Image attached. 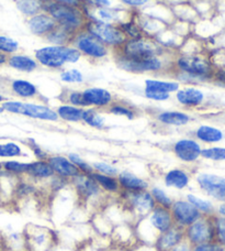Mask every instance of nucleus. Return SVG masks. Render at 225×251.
<instances>
[{
    "label": "nucleus",
    "mask_w": 225,
    "mask_h": 251,
    "mask_svg": "<svg viewBox=\"0 0 225 251\" xmlns=\"http://www.w3.org/2000/svg\"><path fill=\"white\" fill-rule=\"evenodd\" d=\"M39 2L42 10L46 11L55 20L57 25L64 26L75 33L86 26L88 21L86 15L80 12L78 8L63 6L53 0H39Z\"/></svg>",
    "instance_id": "obj_1"
},
{
    "label": "nucleus",
    "mask_w": 225,
    "mask_h": 251,
    "mask_svg": "<svg viewBox=\"0 0 225 251\" xmlns=\"http://www.w3.org/2000/svg\"><path fill=\"white\" fill-rule=\"evenodd\" d=\"M82 53L76 48L66 46L45 47L35 51V59L49 69H60L65 63H77Z\"/></svg>",
    "instance_id": "obj_2"
},
{
    "label": "nucleus",
    "mask_w": 225,
    "mask_h": 251,
    "mask_svg": "<svg viewBox=\"0 0 225 251\" xmlns=\"http://www.w3.org/2000/svg\"><path fill=\"white\" fill-rule=\"evenodd\" d=\"M4 111L8 113L25 116L44 122H57L58 116L55 110H53L44 105L31 104V102H23L18 100L3 101L2 105Z\"/></svg>",
    "instance_id": "obj_3"
},
{
    "label": "nucleus",
    "mask_w": 225,
    "mask_h": 251,
    "mask_svg": "<svg viewBox=\"0 0 225 251\" xmlns=\"http://www.w3.org/2000/svg\"><path fill=\"white\" fill-rule=\"evenodd\" d=\"M119 196L124 207H127L129 212L138 219L147 216L156 207L155 201L148 190L138 192L121 191Z\"/></svg>",
    "instance_id": "obj_4"
},
{
    "label": "nucleus",
    "mask_w": 225,
    "mask_h": 251,
    "mask_svg": "<svg viewBox=\"0 0 225 251\" xmlns=\"http://www.w3.org/2000/svg\"><path fill=\"white\" fill-rule=\"evenodd\" d=\"M85 30L105 46L118 48L122 47L124 42L127 41V38L119 26L112 24H103V22L88 20Z\"/></svg>",
    "instance_id": "obj_5"
},
{
    "label": "nucleus",
    "mask_w": 225,
    "mask_h": 251,
    "mask_svg": "<svg viewBox=\"0 0 225 251\" xmlns=\"http://www.w3.org/2000/svg\"><path fill=\"white\" fill-rule=\"evenodd\" d=\"M121 55L133 60H144L155 57L160 53V47L152 40L144 38L129 39L124 42Z\"/></svg>",
    "instance_id": "obj_6"
},
{
    "label": "nucleus",
    "mask_w": 225,
    "mask_h": 251,
    "mask_svg": "<svg viewBox=\"0 0 225 251\" xmlns=\"http://www.w3.org/2000/svg\"><path fill=\"white\" fill-rule=\"evenodd\" d=\"M214 236V224L211 223L208 218L200 217L191 225L184 228V239L193 246L211 243Z\"/></svg>",
    "instance_id": "obj_7"
},
{
    "label": "nucleus",
    "mask_w": 225,
    "mask_h": 251,
    "mask_svg": "<svg viewBox=\"0 0 225 251\" xmlns=\"http://www.w3.org/2000/svg\"><path fill=\"white\" fill-rule=\"evenodd\" d=\"M141 219H143L144 223H146L147 230L152 231L154 241L157 238V236L161 234V232L167 231L173 226H175L170 209L157 205L147 216Z\"/></svg>",
    "instance_id": "obj_8"
},
{
    "label": "nucleus",
    "mask_w": 225,
    "mask_h": 251,
    "mask_svg": "<svg viewBox=\"0 0 225 251\" xmlns=\"http://www.w3.org/2000/svg\"><path fill=\"white\" fill-rule=\"evenodd\" d=\"M174 219L175 226L187 228L201 217V213L187 200L174 201L172 207L169 208Z\"/></svg>",
    "instance_id": "obj_9"
},
{
    "label": "nucleus",
    "mask_w": 225,
    "mask_h": 251,
    "mask_svg": "<svg viewBox=\"0 0 225 251\" xmlns=\"http://www.w3.org/2000/svg\"><path fill=\"white\" fill-rule=\"evenodd\" d=\"M74 39L76 49L80 53L89 57H92V59H102V57L107 56L108 53H109L107 46L101 43L96 38H93L88 32L76 34Z\"/></svg>",
    "instance_id": "obj_10"
},
{
    "label": "nucleus",
    "mask_w": 225,
    "mask_h": 251,
    "mask_svg": "<svg viewBox=\"0 0 225 251\" xmlns=\"http://www.w3.org/2000/svg\"><path fill=\"white\" fill-rule=\"evenodd\" d=\"M177 67L180 72L192 77H208L211 66L208 61L199 56H181L177 60Z\"/></svg>",
    "instance_id": "obj_11"
},
{
    "label": "nucleus",
    "mask_w": 225,
    "mask_h": 251,
    "mask_svg": "<svg viewBox=\"0 0 225 251\" xmlns=\"http://www.w3.org/2000/svg\"><path fill=\"white\" fill-rule=\"evenodd\" d=\"M70 184L77 193L78 199L85 201L97 199L102 193L100 186L97 184V182L93 180L90 174L79 173L77 176L71 178Z\"/></svg>",
    "instance_id": "obj_12"
},
{
    "label": "nucleus",
    "mask_w": 225,
    "mask_h": 251,
    "mask_svg": "<svg viewBox=\"0 0 225 251\" xmlns=\"http://www.w3.org/2000/svg\"><path fill=\"white\" fill-rule=\"evenodd\" d=\"M198 185L204 193L217 201H225V177L210 173H201L197 176Z\"/></svg>",
    "instance_id": "obj_13"
},
{
    "label": "nucleus",
    "mask_w": 225,
    "mask_h": 251,
    "mask_svg": "<svg viewBox=\"0 0 225 251\" xmlns=\"http://www.w3.org/2000/svg\"><path fill=\"white\" fill-rule=\"evenodd\" d=\"M119 67L121 69L131 72V73H146V72H157L161 70L163 67V63L158 59V57H151V59H144V60H133L128 59V57L120 55L116 59Z\"/></svg>",
    "instance_id": "obj_14"
},
{
    "label": "nucleus",
    "mask_w": 225,
    "mask_h": 251,
    "mask_svg": "<svg viewBox=\"0 0 225 251\" xmlns=\"http://www.w3.org/2000/svg\"><path fill=\"white\" fill-rule=\"evenodd\" d=\"M49 164V167L52 168L54 176L64 180L69 181L75 176H77L80 173L77 167L71 162V161L63 155H53L48 156L46 159Z\"/></svg>",
    "instance_id": "obj_15"
},
{
    "label": "nucleus",
    "mask_w": 225,
    "mask_h": 251,
    "mask_svg": "<svg viewBox=\"0 0 225 251\" xmlns=\"http://www.w3.org/2000/svg\"><path fill=\"white\" fill-rule=\"evenodd\" d=\"M201 147L192 139H181L174 145V153L183 162H195L201 155Z\"/></svg>",
    "instance_id": "obj_16"
},
{
    "label": "nucleus",
    "mask_w": 225,
    "mask_h": 251,
    "mask_svg": "<svg viewBox=\"0 0 225 251\" xmlns=\"http://www.w3.org/2000/svg\"><path fill=\"white\" fill-rule=\"evenodd\" d=\"M182 240H184V229L178 226H173L167 231L157 236L154 246L156 251H170Z\"/></svg>",
    "instance_id": "obj_17"
},
{
    "label": "nucleus",
    "mask_w": 225,
    "mask_h": 251,
    "mask_svg": "<svg viewBox=\"0 0 225 251\" xmlns=\"http://www.w3.org/2000/svg\"><path fill=\"white\" fill-rule=\"evenodd\" d=\"M87 107H94V108H103L112 104L113 95L105 88L90 87L83 92Z\"/></svg>",
    "instance_id": "obj_18"
},
{
    "label": "nucleus",
    "mask_w": 225,
    "mask_h": 251,
    "mask_svg": "<svg viewBox=\"0 0 225 251\" xmlns=\"http://www.w3.org/2000/svg\"><path fill=\"white\" fill-rule=\"evenodd\" d=\"M29 29L37 35H47L56 28L57 24L48 13H39L30 18Z\"/></svg>",
    "instance_id": "obj_19"
},
{
    "label": "nucleus",
    "mask_w": 225,
    "mask_h": 251,
    "mask_svg": "<svg viewBox=\"0 0 225 251\" xmlns=\"http://www.w3.org/2000/svg\"><path fill=\"white\" fill-rule=\"evenodd\" d=\"M119 181L121 191L124 192H138V191H146L150 187L147 181L135 176L132 172L122 171L119 172L116 176Z\"/></svg>",
    "instance_id": "obj_20"
},
{
    "label": "nucleus",
    "mask_w": 225,
    "mask_h": 251,
    "mask_svg": "<svg viewBox=\"0 0 225 251\" xmlns=\"http://www.w3.org/2000/svg\"><path fill=\"white\" fill-rule=\"evenodd\" d=\"M28 243L33 246V248L45 249L51 246L52 243V231L47 228L32 226L28 230Z\"/></svg>",
    "instance_id": "obj_21"
},
{
    "label": "nucleus",
    "mask_w": 225,
    "mask_h": 251,
    "mask_svg": "<svg viewBox=\"0 0 225 251\" xmlns=\"http://www.w3.org/2000/svg\"><path fill=\"white\" fill-rule=\"evenodd\" d=\"M26 176H30L33 180H49L54 177V172L52 168L49 167L47 160H37L29 163Z\"/></svg>",
    "instance_id": "obj_22"
},
{
    "label": "nucleus",
    "mask_w": 225,
    "mask_h": 251,
    "mask_svg": "<svg viewBox=\"0 0 225 251\" xmlns=\"http://www.w3.org/2000/svg\"><path fill=\"white\" fill-rule=\"evenodd\" d=\"M165 185L167 187L176 188V190H183L190 183L189 174L181 169H173L165 174L164 176Z\"/></svg>",
    "instance_id": "obj_23"
},
{
    "label": "nucleus",
    "mask_w": 225,
    "mask_h": 251,
    "mask_svg": "<svg viewBox=\"0 0 225 251\" xmlns=\"http://www.w3.org/2000/svg\"><path fill=\"white\" fill-rule=\"evenodd\" d=\"M176 100L183 106L188 107H196L199 106L204 100L203 93L197 88H184V89H178L176 94Z\"/></svg>",
    "instance_id": "obj_24"
},
{
    "label": "nucleus",
    "mask_w": 225,
    "mask_h": 251,
    "mask_svg": "<svg viewBox=\"0 0 225 251\" xmlns=\"http://www.w3.org/2000/svg\"><path fill=\"white\" fill-rule=\"evenodd\" d=\"M90 176H91L93 180L97 182V184L100 186V188L103 192L109 193V194H118V195L121 193V187L116 176H106V174H101L98 172H92Z\"/></svg>",
    "instance_id": "obj_25"
},
{
    "label": "nucleus",
    "mask_w": 225,
    "mask_h": 251,
    "mask_svg": "<svg viewBox=\"0 0 225 251\" xmlns=\"http://www.w3.org/2000/svg\"><path fill=\"white\" fill-rule=\"evenodd\" d=\"M157 120L167 126H184L190 122V117L182 111H163L157 116Z\"/></svg>",
    "instance_id": "obj_26"
},
{
    "label": "nucleus",
    "mask_w": 225,
    "mask_h": 251,
    "mask_svg": "<svg viewBox=\"0 0 225 251\" xmlns=\"http://www.w3.org/2000/svg\"><path fill=\"white\" fill-rule=\"evenodd\" d=\"M85 108L73 105H62L57 108L56 113L58 118L68 123H79L83 120V113Z\"/></svg>",
    "instance_id": "obj_27"
},
{
    "label": "nucleus",
    "mask_w": 225,
    "mask_h": 251,
    "mask_svg": "<svg viewBox=\"0 0 225 251\" xmlns=\"http://www.w3.org/2000/svg\"><path fill=\"white\" fill-rule=\"evenodd\" d=\"M76 34L77 33L64 28V26L56 25V28L52 32H49L46 35V38L48 41H51L55 46H64L67 42L71 41L76 37Z\"/></svg>",
    "instance_id": "obj_28"
},
{
    "label": "nucleus",
    "mask_w": 225,
    "mask_h": 251,
    "mask_svg": "<svg viewBox=\"0 0 225 251\" xmlns=\"http://www.w3.org/2000/svg\"><path fill=\"white\" fill-rule=\"evenodd\" d=\"M12 92L22 98H32L38 94V88L34 84L24 79H16L11 84Z\"/></svg>",
    "instance_id": "obj_29"
},
{
    "label": "nucleus",
    "mask_w": 225,
    "mask_h": 251,
    "mask_svg": "<svg viewBox=\"0 0 225 251\" xmlns=\"http://www.w3.org/2000/svg\"><path fill=\"white\" fill-rule=\"evenodd\" d=\"M8 63L13 69L21 72H26V73L33 72L38 67L37 61L26 55H13L9 57Z\"/></svg>",
    "instance_id": "obj_30"
},
{
    "label": "nucleus",
    "mask_w": 225,
    "mask_h": 251,
    "mask_svg": "<svg viewBox=\"0 0 225 251\" xmlns=\"http://www.w3.org/2000/svg\"><path fill=\"white\" fill-rule=\"evenodd\" d=\"M196 136L199 140L208 143L219 142L223 139V133L220 129L210 127V126H201L197 129Z\"/></svg>",
    "instance_id": "obj_31"
},
{
    "label": "nucleus",
    "mask_w": 225,
    "mask_h": 251,
    "mask_svg": "<svg viewBox=\"0 0 225 251\" xmlns=\"http://www.w3.org/2000/svg\"><path fill=\"white\" fill-rule=\"evenodd\" d=\"M145 88L152 89V91L170 94V93L178 91L179 83L165 82V80H157V79H146L145 80Z\"/></svg>",
    "instance_id": "obj_32"
},
{
    "label": "nucleus",
    "mask_w": 225,
    "mask_h": 251,
    "mask_svg": "<svg viewBox=\"0 0 225 251\" xmlns=\"http://www.w3.org/2000/svg\"><path fill=\"white\" fill-rule=\"evenodd\" d=\"M85 124L92 128L101 129L105 126L106 120L94 108H85L83 113V120Z\"/></svg>",
    "instance_id": "obj_33"
},
{
    "label": "nucleus",
    "mask_w": 225,
    "mask_h": 251,
    "mask_svg": "<svg viewBox=\"0 0 225 251\" xmlns=\"http://www.w3.org/2000/svg\"><path fill=\"white\" fill-rule=\"evenodd\" d=\"M97 11H96V16L90 18L91 21H97V22H103V24H112L113 22L118 21L119 19V15L118 11L115 9H108L106 8H99L97 7Z\"/></svg>",
    "instance_id": "obj_34"
},
{
    "label": "nucleus",
    "mask_w": 225,
    "mask_h": 251,
    "mask_svg": "<svg viewBox=\"0 0 225 251\" xmlns=\"http://www.w3.org/2000/svg\"><path fill=\"white\" fill-rule=\"evenodd\" d=\"M28 167H29V163L20 162V161H15V160H9V161H6V162H2V170H4V172L15 176H26Z\"/></svg>",
    "instance_id": "obj_35"
},
{
    "label": "nucleus",
    "mask_w": 225,
    "mask_h": 251,
    "mask_svg": "<svg viewBox=\"0 0 225 251\" xmlns=\"http://www.w3.org/2000/svg\"><path fill=\"white\" fill-rule=\"evenodd\" d=\"M17 7L25 16L33 17L42 10L39 0H18Z\"/></svg>",
    "instance_id": "obj_36"
},
{
    "label": "nucleus",
    "mask_w": 225,
    "mask_h": 251,
    "mask_svg": "<svg viewBox=\"0 0 225 251\" xmlns=\"http://www.w3.org/2000/svg\"><path fill=\"white\" fill-rule=\"evenodd\" d=\"M150 192L157 206H161V207H165V208L172 207L174 200L163 190V188L154 186L151 188Z\"/></svg>",
    "instance_id": "obj_37"
},
{
    "label": "nucleus",
    "mask_w": 225,
    "mask_h": 251,
    "mask_svg": "<svg viewBox=\"0 0 225 251\" xmlns=\"http://www.w3.org/2000/svg\"><path fill=\"white\" fill-rule=\"evenodd\" d=\"M22 155V148L16 142L0 143V158H17Z\"/></svg>",
    "instance_id": "obj_38"
},
{
    "label": "nucleus",
    "mask_w": 225,
    "mask_h": 251,
    "mask_svg": "<svg viewBox=\"0 0 225 251\" xmlns=\"http://www.w3.org/2000/svg\"><path fill=\"white\" fill-rule=\"evenodd\" d=\"M187 201H190V203L195 206V207L199 210L200 213H204V214H210L212 213L213 210V206L210 203L209 201L202 200L200 197H198L193 194H188L187 195Z\"/></svg>",
    "instance_id": "obj_39"
},
{
    "label": "nucleus",
    "mask_w": 225,
    "mask_h": 251,
    "mask_svg": "<svg viewBox=\"0 0 225 251\" xmlns=\"http://www.w3.org/2000/svg\"><path fill=\"white\" fill-rule=\"evenodd\" d=\"M68 159L73 162L77 169L80 171V173H84V174H91L93 171V168H92V164L88 163L86 160L83 159L82 156L77 153H69L68 154Z\"/></svg>",
    "instance_id": "obj_40"
},
{
    "label": "nucleus",
    "mask_w": 225,
    "mask_h": 251,
    "mask_svg": "<svg viewBox=\"0 0 225 251\" xmlns=\"http://www.w3.org/2000/svg\"><path fill=\"white\" fill-rule=\"evenodd\" d=\"M61 80L64 83H83L84 75L82 72L76 69L67 70L61 73Z\"/></svg>",
    "instance_id": "obj_41"
},
{
    "label": "nucleus",
    "mask_w": 225,
    "mask_h": 251,
    "mask_svg": "<svg viewBox=\"0 0 225 251\" xmlns=\"http://www.w3.org/2000/svg\"><path fill=\"white\" fill-rule=\"evenodd\" d=\"M201 156L204 159L213 161H223L225 160V148H209V149L201 150Z\"/></svg>",
    "instance_id": "obj_42"
},
{
    "label": "nucleus",
    "mask_w": 225,
    "mask_h": 251,
    "mask_svg": "<svg viewBox=\"0 0 225 251\" xmlns=\"http://www.w3.org/2000/svg\"><path fill=\"white\" fill-rule=\"evenodd\" d=\"M19 49V43L11 38L0 35V52L4 54H11Z\"/></svg>",
    "instance_id": "obj_43"
},
{
    "label": "nucleus",
    "mask_w": 225,
    "mask_h": 251,
    "mask_svg": "<svg viewBox=\"0 0 225 251\" xmlns=\"http://www.w3.org/2000/svg\"><path fill=\"white\" fill-rule=\"evenodd\" d=\"M92 168H93L94 172L106 174V176H118V174H119V170L116 169L114 165L109 164L107 162H94L92 164Z\"/></svg>",
    "instance_id": "obj_44"
},
{
    "label": "nucleus",
    "mask_w": 225,
    "mask_h": 251,
    "mask_svg": "<svg viewBox=\"0 0 225 251\" xmlns=\"http://www.w3.org/2000/svg\"><path fill=\"white\" fill-rule=\"evenodd\" d=\"M109 111L112 115L115 116H120V117H125L130 120H133L135 118V113L134 110H132L131 108H129L127 106L123 105H110Z\"/></svg>",
    "instance_id": "obj_45"
},
{
    "label": "nucleus",
    "mask_w": 225,
    "mask_h": 251,
    "mask_svg": "<svg viewBox=\"0 0 225 251\" xmlns=\"http://www.w3.org/2000/svg\"><path fill=\"white\" fill-rule=\"evenodd\" d=\"M120 30L122 31L125 38L130 37V39H137L141 38V34H139L138 26L136 25L132 24V22H127V24H120L119 25Z\"/></svg>",
    "instance_id": "obj_46"
},
{
    "label": "nucleus",
    "mask_w": 225,
    "mask_h": 251,
    "mask_svg": "<svg viewBox=\"0 0 225 251\" xmlns=\"http://www.w3.org/2000/svg\"><path fill=\"white\" fill-rule=\"evenodd\" d=\"M67 100H68L70 105L80 107V108H87V104H86V100H85L83 92H77V91L71 92L68 94Z\"/></svg>",
    "instance_id": "obj_47"
},
{
    "label": "nucleus",
    "mask_w": 225,
    "mask_h": 251,
    "mask_svg": "<svg viewBox=\"0 0 225 251\" xmlns=\"http://www.w3.org/2000/svg\"><path fill=\"white\" fill-rule=\"evenodd\" d=\"M144 95H145L146 98L151 100H155V101H165L170 98V94L168 93H161V92H157V91H152V89H144Z\"/></svg>",
    "instance_id": "obj_48"
},
{
    "label": "nucleus",
    "mask_w": 225,
    "mask_h": 251,
    "mask_svg": "<svg viewBox=\"0 0 225 251\" xmlns=\"http://www.w3.org/2000/svg\"><path fill=\"white\" fill-rule=\"evenodd\" d=\"M215 236L218 237L220 243L225 245V217L218 218L214 224Z\"/></svg>",
    "instance_id": "obj_49"
},
{
    "label": "nucleus",
    "mask_w": 225,
    "mask_h": 251,
    "mask_svg": "<svg viewBox=\"0 0 225 251\" xmlns=\"http://www.w3.org/2000/svg\"><path fill=\"white\" fill-rule=\"evenodd\" d=\"M220 248L218 245L212 244V243H206V244H201L195 246V248L192 251H220Z\"/></svg>",
    "instance_id": "obj_50"
},
{
    "label": "nucleus",
    "mask_w": 225,
    "mask_h": 251,
    "mask_svg": "<svg viewBox=\"0 0 225 251\" xmlns=\"http://www.w3.org/2000/svg\"><path fill=\"white\" fill-rule=\"evenodd\" d=\"M54 2L63 4V6L73 7V8H79L82 4V0H53Z\"/></svg>",
    "instance_id": "obj_51"
},
{
    "label": "nucleus",
    "mask_w": 225,
    "mask_h": 251,
    "mask_svg": "<svg viewBox=\"0 0 225 251\" xmlns=\"http://www.w3.org/2000/svg\"><path fill=\"white\" fill-rule=\"evenodd\" d=\"M31 148H32L33 153H34L35 156H37L38 160H45V159H46V154H45V152L39 146L34 145L33 141H32V145H31Z\"/></svg>",
    "instance_id": "obj_52"
},
{
    "label": "nucleus",
    "mask_w": 225,
    "mask_h": 251,
    "mask_svg": "<svg viewBox=\"0 0 225 251\" xmlns=\"http://www.w3.org/2000/svg\"><path fill=\"white\" fill-rule=\"evenodd\" d=\"M170 251H192V248H191V245L189 244L186 239H184Z\"/></svg>",
    "instance_id": "obj_53"
},
{
    "label": "nucleus",
    "mask_w": 225,
    "mask_h": 251,
    "mask_svg": "<svg viewBox=\"0 0 225 251\" xmlns=\"http://www.w3.org/2000/svg\"><path fill=\"white\" fill-rule=\"evenodd\" d=\"M87 1L99 8H106L110 6V0H87Z\"/></svg>",
    "instance_id": "obj_54"
},
{
    "label": "nucleus",
    "mask_w": 225,
    "mask_h": 251,
    "mask_svg": "<svg viewBox=\"0 0 225 251\" xmlns=\"http://www.w3.org/2000/svg\"><path fill=\"white\" fill-rule=\"evenodd\" d=\"M124 3L129 4V6H133V7H138V6H143L145 4L148 0H122Z\"/></svg>",
    "instance_id": "obj_55"
},
{
    "label": "nucleus",
    "mask_w": 225,
    "mask_h": 251,
    "mask_svg": "<svg viewBox=\"0 0 225 251\" xmlns=\"http://www.w3.org/2000/svg\"><path fill=\"white\" fill-rule=\"evenodd\" d=\"M7 62H8L7 55L4 54V53H1V52H0V65H3V64H6Z\"/></svg>",
    "instance_id": "obj_56"
},
{
    "label": "nucleus",
    "mask_w": 225,
    "mask_h": 251,
    "mask_svg": "<svg viewBox=\"0 0 225 251\" xmlns=\"http://www.w3.org/2000/svg\"><path fill=\"white\" fill-rule=\"evenodd\" d=\"M219 212H220V214H222L223 216H225V204H223V205L220 206Z\"/></svg>",
    "instance_id": "obj_57"
},
{
    "label": "nucleus",
    "mask_w": 225,
    "mask_h": 251,
    "mask_svg": "<svg viewBox=\"0 0 225 251\" xmlns=\"http://www.w3.org/2000/svg\"><path fill=\"white\" fill-rule=\"evenodd\" d=\"M3 101H4V97L0 94V102H3Z\"/></svg>",
    "instance_id": "obj_58"
},
{
    "label": "nucleus",
    "mask_w": 225,
    "mask_h": 251,
    "mask_svg": "<svg viewBox=\"0 0 225 251\" xmlns=\"http://www.w3.org/2000/svg\"><path fill=\"white\" fill-rule=\"evenodd\" d=\"M3 111H4V109H3V107H2L1 105H0V114H2V113H3Z\"/></svg>",
    "instance_id": "obj_59"
},
{
    "label": "nucleus",
    "mask_w": 225,
    "mask_h": 251,
    "mask_svg": "<svg viewBox=\"0 0 225 251\" xmlns=\"http://www.w3.org/2000/svg\"><path fill=\"white\" fill-rule=\"evenodd\" d=\"M1 171H2V163L0 162V172H1Z\"/></svg>",
    "instance_id": "obj_60"
},
{
    "label": "nucleus",
    "mask_w": 225,
    "mask_h": 251,
    "mask_svg": "<svg viewBox=\"0 0 225 251\" xmlns=\"http://www.w3.org/2000/svg\"><path fill=\"white\" fill-rule=\"evenodd\" d=\"M220 251H225V250H223V249H220Z\"/></svg>",
    "instance_id": "obj_61"
}]
</instances>
